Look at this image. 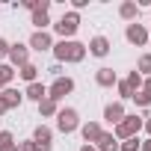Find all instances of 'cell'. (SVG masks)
<instances>
[{
	"instance_id": "ba28073f",
	"label": "cell",
	"mask_w": 151,
	"mask_h": 151,
	"mask_svg": "<svg viewBox=\"0 0 151 151\" xmlns=\"http://www.w3.org/2000/svg\"><path fill=\"white\" fill-rule=\"evenodd\" d=\"M6 59H9V65L18 71L21 65H27V62H30V47H27L24 42H12V45H9V56H6Z\"/></svg>"
},
{
	"instance_id": "8992f818",
	"label": "cell",
	"mask_w": 151,
	"mask_h": 151,
	"mask_svg": "<svg viewBox=\"0 0 151 151\" xmlns=\"http://www.w3.org/2000/svg\"><path fill=\"white\" fill-rule=\"evenodd\" d=\"M124 39H127V45H133V47L148 45V30H145V24H139V21L127 24V27H124Z\"/></svg>"
},
{
	"instance_id": "d4e9b609",
	"label": "cell",
	"mask_w": 151,
	"mask_h": 151,
	"mask_svg": "<svg viewBox=\"0 0 151 151\" xmlns=\"http://www.w3.org/2000/svg\"><path fill=\"white\" fill-rule=\"evenodd\" d=\"M9 145H15V136H12L9 130H0V151L9 148Z\"/></svg>"
},
{
	"instance_id": "52a82bcc",
	"label": "cell",
	"mask_w": 151,
	"mask_h": 151,
	"mask_svg": "<svg viewBox=\"0 0 151 151\" xmlns=\"http://www.w3.org/2000/svg\"><path fill=\"white\" fill-rule=\"evenodd\" d=\"M27 47L36 50V53H45V50H53V36L47 30H36L30 39H27Z\"/></svg>"
},
{
	"instance_id": "4316f807",
	"label": "cell",
	"mask_w": 151,
	"mask_h": 151,
	"mask_svg": "<svg viewBox=\"0 0 151 151\" xmlns=\"http://www.w3.org/2000/svg\"><path fill=\"white\" fill-rule=\"evenodd\" d=\"M89 6V0H71V12H77L80 15V9H86Z\"/></svg>"
},
{
	"instance_id": "3957f363",
	"label": "cell",
	"mask_w": 151,
	"mask_h": 151,
	"mask_svg": "<svg viewBox=\"0 0 151 151\" xmlns=\"http://www.w3.org/2000/svg\"><path fill=\"white\" fill-rule=\"evenodd\" d=\"M77 30H80V15L77 12H62V18L59 21H53V33L59 36V39H74L77 36Z\"/></svg>"
},
{
	"instance_id": "30bf717a",
	"label": "cell",
	"mask_w": 151,
	"mask_h": 151,
	"mask_svg": "<svg viewBox=\"0 0 151 151\" xmlns=\"http://www.w3.org/2000/svg\"><path fill=\"white\" fill-rule=\"evenodd\" d=\"M33 142H36V151H53V130L47 124H39L33 130Z\"/></svg>"
},
{
	"instance_id": "d6986e66",
	"label": "cell",
	"mask_w": 151,
	"mask_h": 151,
	"mask_svg": "<svg viewBox=\"0 0 151 151\" xmlns=\"http://www.w3.org/2000/svg\"><path fill=\"white\" fill-rule=\"evenodd\" d=\"M30 24H33L36 30H47V27H53V21H50V12H42V9L30 15Z\"/></svg>"
},
{
	"instance_id": "e0dca14e",
	"label": "cell",
	"mask_w": 151,
	"mask_h": 151,
	"mask_svg": "<svg viewBox=\"0 0 151 151\" xmlns=\"http://www.w3.org/2000/svg\"><path fill=\"white\" fill-rule=\"evenodd\" d=\"M95 151H119V139L113 136V130H104L95 142Z\"/></svg>"
},
{
	"instance_id": "1f68e13d",
	"label": "cell",
	"mask_w": 151,
	"mask_h": 151,
	"mask_svg": "<svg viewBox=\"0 0 151 151\" xmlns=\"http://www.w3.org/2000/svg\"><path fill=\"white\" fill-rule=\"evenodd\" d=\"M47 71H50V74H53V80H56V77H62V65H59V62H53V65H50V68H47Z\"/></svg>"
},
{
	"instance_id": "2e32d148",
	"label": "cell",
	"mask_w": 151,
	"mask_h": 151,
	"mask_svg": "<svg viewBox=\"0 0 151 151\" xmlns=\"http://www.w3.org/2000/svg\"><path fill=\"white\" fill-rule=\"evenodd\" d=\"M24 98H30V101H36V104H39V101H45V98H47V86H45L42 80H36V83H30V86L24 89Z\"/></svg>"
},
{
	"instance_id": "f546056e",
	"label": "cell",
	"mask_w": 151,
	"mask_h": 151,
	"mask_svg": "<svg viewBox=\"0 0 151 151\" xmlns=\"http://www.w3.org/2000/svg\"><path fill=\"white\" fill-rule=\"evenodd\" d=\"M139 92H142V95L151 101V77H142V89H139Z\"/></svg>"
},
{
	"instance_id": "6da1fadb",
	"label": "cell",
	"mask_w": 151,
	"mask_h": 151,
	"mask_svg": "<svg viewBox=\"0 0 151 151\" xmlns=\"http://www.w3.org/2000/svg\"><path fill=\"white\" fill-rule=\"evenodd\" d=\"M53 59L62 65V62H83L86 59V45L77 42V39H59L53 42Z\"/></svg>"
},
{
	"instance_id": "4fadbf2b",
	"label": "cell",
	"mask_w": 151,
	"mask_h": 151,
	"mask_svg": "<svg viewBox=\"0 0 151 151\" xmlns=\"http://www.w3.org/2000/svg\"><path fill=\"white\" fill-rule=\"evenodd\" d=\"M95 83H98L101 89H113V86L119 83V74H116L113 68H107V65H101V68L95 71Z\"/></svg>"
},
{
	"instance_id": "f35d334b",
	"label": "cell",
	"mask_w": 151,
	"mask_h": 151,
	"mask_svg": "<svg viewBox=\"0 0 151 151\" xmlns=\"http://www.w3.org/2000/svg\"><path fill=\"white\" fill-rule=\"evenodd\" d=\"M148 12H151V6H148Z\"/></svg>"
},
{
	"instance_id": "44dd1931",
	"label": "cell",
	"mask_w": 151,
	"mask_h": 151,
	"mask_svg": "<svg viewBox=\"0 0 151 151\" xmlns=\"http://www.w3.org/2000/svg\"><path fill=\"white\" fill-rule=\"evenodd\" d=\"M15 74H18V71H15L9 62H3V65H0V92H3V89H6V86L15 80Z\"/></svg>"
},
{
	"instance_id": "d590c367",
	"label": "cell",
	"mask_w": 151,
	"mask_h": 151,
	"mask_svg": "<svg viewBox=\"0 0 151 151\" xmlns=\"http://www.w3.org/2000/svg\"><path fill=\"white\" fill-rule=\"evenodd\" d=\"M3 113H9V110H6V107H3V101H0V116H3Z\"/></svg>"
},
{
	"instance_id": "8fae6325",
	"label": "cell",
	"mask_w": 151,
	"mask_h": 151,
	"mask_svg": "<svg viewBox=\"0 0 151 151\" xmlns=\"http://www.w3.org/2000/svg\"><path fill=\"white\" fill-rule=\"evenodd\" d=\"M122 119H124V104H122V101H113V104L104 107V122H107L110 127H116Z\"/></svg>"
},
{
	"instance_id": "74e56055",
	"label": "cell",
	"mask_w": 151,
	"mask_h": 151,
	"mask_svg": "<svg viewBox=\"0 0 151 151\" xmlns=\"http://www.w3.org/2000/svg\"><path fill=\"white\" fill-rule=\"evenodd\" d=\"M148 42H151V33H148Z\"/></svg>"
},
{
	"instance_id": "d6a6232c",
	"label": "cell",
	"mask_w": 151,
	"mask_h": 151,
	"mask_svg": "<svg viewBox=\"0 0 151 151\" xmlns=\"http://www.w3.org/2000/svg\"><path fill=\"white\" fill-rule=\"evenodd\" d=\"M139 151H151V136H148V139H142V148H139Z\"/></svg>"
},
{
	"instance_id": "7c38bea8",
	"label": "cell",
	"mask_w": 151,
	"mask_h": 151,
	"mask_svg": "<svg viewBox=\"0 0 151 151\" xmlns=\"http://www.w3.org/2000/svg\"><path fill=\"white\" fill-rule=\"evenodd\" d=\"M101 133H104V127H101L98 122H83V124H80V136H83V145H95Z\"/></svg>"
},
{
	"instance_id": "5bb4252c",
	"label": "cell",
	"mask_w": 151,
	"mask_h": 151,
	"mask_svg": "<svg viewBox=\"0 0 151 151\" xmlns=\"http://www.w3.org/2000/svg\"><path fill=\"white\" fill-rule=\"evenodd\" d=\"M0 101H3V107H6V110H15V107H21V104H24V92H18V89L6 86L3 92H0Z\"/></svg>"
},
{
	"instance_id": "83f0119b",
	"label": "cell",
	"mask_w": 151,
	"mask_h": 151,
	"mask_svg": "<svg viewBox=\"0 0 151 151\" xmlns=\"http://www.w3.org/2000/svg\"><path fill=\"white\" fill-rule=\"evenodd\" d=\"M130 101H136V107H151V101H148V98H145L142 92H136V95H133Z\"/></svg>"
},
{
	"instance_id": "ac0fdd59",
	"label": "cell",
	"mask_w": 151,
	"mask_h": 151,
	"mask_svg": "<svg viewBox=\"0 0 151 151\" xmlns=\"http://www.w3.org/2000/svg\"><path fill=\"white\" fill-rule=\"evenodd\" d=\"M39 71H42V68H39L36 62H27V65H21V68H18V77L30 86V83H36V80H39Z\"/></svg>"
},
{
	"instance_id": "484cf974",
	"label": "cell",
	"mask_w": 151,
	"mask_h": 151,
	"mask_svg": "<svg viewBox=\"0 0 151 151\" xmlns=\"http://www.w3.org/2000/svg\"><path fill=\"white\" fill-rule=\"evenodd\" d=\"M124 80H127V83L133 86V92H139V89H142V77H139V74H136V71H130V74H127V77H124Z\"/></svg>"
},
{
	"instance_id": "8d00e7d4",
	"label": "cell",
	"mask_w": 151,
	"mask_h": 151,
	"mask_svg": "<svg viewBox=\"0 0 151 151\" xmlns=\"http://www.w3.org/2000/svg\"><path fill=\"white\" fill-rule=\"evenodd\" d=\"M3 151H18V145H9V148H3Z\"/></svg>"
},
{
	"instance_id": "ffe728a7",
	"label": "cell",
	"mask_w": 151,
	"mask_h": 151,
	"mask_svg": "<svg viewBox=\"0 0 151 151\" xmlns=\"http://www.w3.org/2000/svg\"><path fill=\"white\" fill-rule=\"evenodd\" d=\"M56 113H59V104H56L53 98L39 101V116H45V119H56Z\"/></svg>"
},
{
	"instance_id": "f1b7e54d",
	"label": "cell",
	"mask_w": 151,
	"mask_h": 151,
	"mask_svg": "<svg viewBox=\"0 0 151 151\" xmlns=\"http://www.w3.org/2000/svg\"><path fill=\"white\" fill-rule=\"evenodd\" d=\"M18 145V151H36V142L33 139H24V142H15Z\"/></svg>"
},
{
	"instance_id": "e575fe53",
	"label": "cell",
	"mask_w": 151,
	"mask_h": 151,
	"mask_svg": "<svg viewBox=\"0 0 151 151\" xmlns=\"http://www.w3.org/2000/svg\"><path fill=\"white\" fill-rule=\"evenodd\" d=\"M80 151H95V145H80Z\"/></svg>"
},
{
	"instance_id": "7a4b0ae2",
	"label": "cell",
	"mask_w": 151,
	"mask_h": 151,
	"mask_svg": "<svg viewBox=\"0 0 151 151\" xmlns=\"http://www.w3.org/2000/svg\"><path fill=\"white\" fill-rule=\"evenodd\" d=\"M142 124H145V116H136V113H124V119H122V122L113 127V136H116L119 142H124V139H130V136H139Z\"/></svg>"
},
{
	"instance_id": "5b68a950",
	"label": "cell",
	"mask_w": 151,
	"mask_h": 151,
	"mask_svg": "<svg viewBox=\"0 0 151 151\" xmlns=\"http://www.w3.org/2000/svg\"><path fill=\"white\" fill-rule=\"evenodd\" d=\"M71 92H74V80H71V77H65V74H62V77H56V80L47 86V98H53L56 104H59L65 95H71Z\"/></svg>"
},
{
	"instance_id": "7402d4cb",
	"label": "cell",
	"mask_w": 151,
	"mask_h": 151,
	"mask_svg": "<svg viewBox=\"0 0 151 151\" xmlns=\"http://www.w3.org/2000/svg\"><path fill=\"white\" fill-rule=\"evenodd\" d=\"M139 77H151V53H142L139 59H136V68H133Z\"/></svg>"
},
{
	"instance_id": "4dcf8cb0",
	"label": "cell",
	"mask_w": 151,
	"mask_h": 151,
	"mask_svg": "<svg viewBox=\"0 0 151 151\" xmlns=\"http://www.w3.org/2000/svg\"><path fill=\"white\" fill-rule=\"evenodd\" d=\"M9 45H12V42H6L3 36H0V59H6V56H9Z\"/></svg>"
},
{
	"instance_id": "603a6c76",
	"label": "cell",
	"mask_w": 151,
	"mask_h": 151,
	"mask_svg": "<svg viewBox=\"0 0 151 151\" xmlns=\"http://www.w3.org/2000/svg\"><path fill=\"white\" fill-rule=\"evenodd\" d=\"M116 89H119V98H122V101H130V98L136 95V92H133V86H130L127 80H119V83H116Z\"/></svg>"
},
{
	"instance_id": "836d02e7",
	"label": "cell",
	"mask_w": 151,
	"mask_h": 151,
	"mask_svg": "<svg viewBox=\"0 0 151 151\" xmlns=\"http://www.w3.org/2000/svg\"><path fill=\"white\" fill-rule=\"evenodd\" d=\"M142 127H145V133L151 136V116H145V124H142Z\"/></svg>"
},
{
	"instance_id": "9a60e30c",
	"label": "cell",
	"mask_w": 151,
	"mask_h": 151,
	"mask_svg": "<svg viewBox=\"0 0 151 151\" xmlns=\"http://www.w3.org/2000/svg\"><path fill=\"white\" fill-rule=\"evenodd\" d=\"M119 18L127 21V24H133L139 18V3H136V0H124V3L119 6Z\"/></svg>"
},
{
	"instance_id": "277c9868",
	"label": "cell",
	"mask_w": 151,
	"mask_h": 151,
	"mask_svg": "<svg viewBox=\"0 0 151 151\" xmlns=\"http://www.w3.org/2000/svg\"><path fill=\"white\" fill-rule=\"evenodd\" d=\"M80 113L74 110V107H59L56 113V130L59 133H74V130H80Z\"/></svg>"
},
{
	"instance_id": "9c48e42d",
	"label": "cell",
	"mask_w": 151,
	"mask_h": 151,
	"mask_svg": "<svg viewBox=\"0 0 151 151\" xmlns=\"http://www.w3.org/2000/svg\"><path fill=\"white\" fill-rule=\"evenodd\" d=\"M110 50H113V42H110L107 36H92L89 45H86V53H89V56H98V59L110 56Z\"/></svg>"
},
{
	"instance_id": "cb8c5ba5",
	"label": "cell",
	"mask_w": 151,
	"mask_h": 151,
	"mask_svg": "<svg viewBox=\"0 0 151 151\" xmlns=\"http://www.w3.org/2000/svg\"><path fill=\"white\" fill-rule=\"evenodd\" d=\"M139 148H142V139L139 136H130V139L119 142V151H139Z\"/></svg>"
}]
</instances>
